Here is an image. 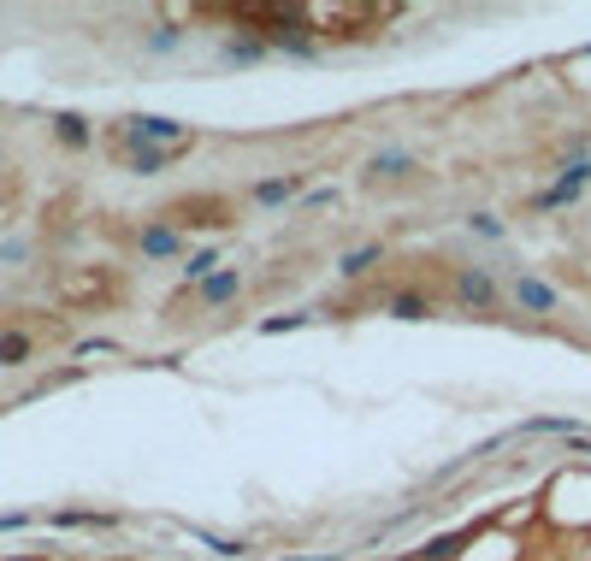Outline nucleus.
<instances>
[{"label":"nucleus","instance_id":"obj_1","mask_svg":"<svg viewBox=\"0 0 591 561\" xmlns=\"http://www.w3.org/2000/svg\"><path fill=\"white\" fill-rule=\"evenodd\" d=\"M125 136H131V148H184L190 125L184 119H160V113H136V119H125Z\"/></svg>","mask_w":591,"mask_h":561},{"label":"nucleus","instance_id":"obj_2","mask_svg":"<svg viewBox=\"0 0 591 561\" xmlns=\"http://www.w3.org/2000/svg\"><path fill=\"white\" fill-rule=\"evenodd\" d=\"M450 290H456V302L467 313H497V302H503V290H497V278L485 266H456Z\"/></svg>","mask_w":591,"mask_h":561},{"label":"nucleus","instance_id":"obj_3","mask_svg":"<svg viewBox=\"0 0 591 561\" xmlns=\"http://www.w3.org/2000/svg\"><path fill=\"white\" fill-rule=\"evenodd\" d=\"M515 302H521L526 313H556V308H562V296H556L544 278H532V272H521V278H515Z\"/></svg>","mask_w":591,"mask_h":561},{"label":"nucleus","instance_id":"obj_4","mask_svg":"<svg viewBox=\"0 0 591 561\" xmlns=\"http://www.w3.org/2000/svg\"><path fill=\"white\" fill-rule=\"evenodd\" d=\"M473 538H479V526H461V532H444V538H426V544L414 550V561H456Z\"/></svg>","mask_w":591,"mask_h":561},{"label":"nucleus","instance_id":"obj_5","mask_svg":"<svg viewBox=\"0 0 591 561\" xmlns=\"http://www.w3.org/2000/svg\"><path fill=\"white\" fill-rule=\"evenodd\" d=\"M237 290H243V272H231V266H219L213 278H201V284H196L201 308H225V302H231Z\"/></svg>","mask_w":591,"mask_h":561},{"label":"nucleus","instance_id":"obj_6","mask_svg":"<svg viewBox=\"0 0 591 561\" xmlns=\"http://www.w3.org/2000/svg\"><path fill=\"white\" fill-rule=\"evenodd\" d=\"M178 249H184V231H178V225H148V231H142V254H148V260H172Z\"/></svg>","mask_w":591,"mask_h":561},{"label":"nucleus","instance_id":"obj_7","mask_svg":"<svg viewBox=\"0 0 591 561\" xmlns=\"http://www.w3.org/2000/svg\"><path fill=\"white\" fill-rule=\"evenodd\" d=\"M379 260H385V243H361V249H349L337 260V272H343V278H367Z\"/></svg>","mask_w":591,"mask_h":561},{"label":"nucleus","instance_id":"obj_8","mask_svg":"<svg viewBox=\"0 0 591 561\" xmlns=\"http://www.w3.org/2000/svg\"><path fill=\"white\" fill-rule=\"evenodd\" d=\"M385 313H391V319H408V325H414V319H432V302H426V296H420V290H396L391 302H385Z\"/></svg>","mask_w":591,"mask_h":561},{"label":"nucleus","instance_id":"obj_9","mask_svg":"<svg viewBox=\"0 0 591 561\" xmlns=\"http://www.w3.org/2000/svg\"><path fill=\"white\" fill-rule=\"evenodd\" d=\"M367 172H373V178H408V172H414V154H408V148H385V154L367 160Z\"/></svg>","mask_w":591,"mask_h":561},{"label":"nucleus","instance_id":"obj_10","mask_svg":"<svg viewBox=\"0 0 591 561\" xmlns=\"http://www.w3.org/2000/svg\"><path fill=\"white\" fill-rule=\"evenodd\" d=\"M290 195H302V172H290V178H266V184H255V207H278V201H290Z\"/></svg>","mask_w":591,"mask_h":561},{"label":"nucleus","instance_id":"obj_11","mask_svg":"<svg viewBox=\"0 0 591 561\" xmlns=\"http://www.w3.org/2000/svg\"><path fill=\"white\" fill-rule=\"evenodd\" d=\"M172 154H178V148H131V172L136 178H154V172L172 166Z\"/></svg>","mask_w":591,"mask_h":561},{"label":"nucleus","instance_id":"obj_12","mask_svg":"<svg viewBox=\"0 0 591 561\" xmlns=\"http://www.w3.org/2000/svg\"><path fill=\"white\" fill-rule=\"evenodd\" d=\"M591 184V160L586 154H580V160H568V166H562V172H556V189H562V195H574V201H580V189Z\"/></svg>","mask_w":591,"mask_h":561},{"label":"nucleus","instance_id":"obj_13","mask_svg":"<svg viewBox=\"0 0 591 561\" xmlns=\"http://www.w3.org/2000/svg\"><path fill=\"white\" fill-rule=\"evenodd\" d=\"M54 136H60L66 148H89V119H83V113H60V119H54Z\"/></svg>","mask_w":591,"mask_h":561},{"label":"nucleus","instance_id":"obj_14","mask_svg":"<svg viewBox=\"0 0 591 561\" xmlns=\"http://www.w3.org/2000/svg\"><path fill=\"white\" fill-rule=\"evenodd\" d=\"M30 349H36V343H30L24 331H0V367H24Z\"/></svg>","mask_w":591,"mask_h":561},{"label":"nucleus","instance_id":"obj_15","mask_svg":"<svg viewBox=\"0 0 591 561\" xmlns=\"http://www.w3.org/2000/svg\"><path fill=\"white\" fill-rule=\"evenodd\" d=\"M213 272H219V249H196L190 260H184V278H190V284L213 278Z\"/></svg>","mask_w":591,"mask_h":561},{"label":"nucleus","instance_id":"obj_16","mask_svg":"<svg viewBox=\"0 0 591 561\" xmlns=\"http://www.w3.org/2000/svg\"><path fill=\"white\" fill-rule=\"evenodd\" d=\"M314 313H272V319H261V337H284V331H302Z\"/></svg>","mask_w":591,"mask_h":561},{"label":"nucleus","instance_id":"obj_17","mask_svg":"<svg viewBox=\"0 0 591 561\" xmlns=\"http://www.w3.org/2000/svg\"><path fill=\"white\" fill-rule=\"evenodd\" d=\"M201 550H213V556H249V544H237V538H219V532H196Z\"/></svg>","mask_w":591,"mask_h":561},{"label":"nucleus","instance_id":"obj_18","mask_svg":"<svg viewBox=\"0 0 591 561\" xmlns=\"http://www.w3.org/2000/svg\"><path fill=\"white\" fill-rule=\"evenodd\" d=\"M261 54H266V42H255V36H249V42H243V36H237V42H225V60H231V65L261 60Z\"/></svg>","mask_w":591,"mask_h":561},{"label":"nucleus","instance_id":"obj_19","mask_svg":"<svg viewBox=\"0 0 591 561\" xmlns=\"http://www.w3.org/2000/svg\"><path fill=\"white\" fill-rule=\"evenodd\" d=\"M467 231L473 237H503V219L497 213H467Z\"/></svg>","mask_w":591,"mask_h":561},{"label":"nucleus","instance_id":"obj_20","mask_svg":"<svg viewBox=\"0 0 591 561\" xmlns=\"http://www.w3.org/2000/svg\"><path fill=\"white\" fill-rule=\"evenodd\" d=\"M148 48H154V54H166V48H178V30H172V24H160V30L148 36Z\"/></svg>","mask_w":591,"mask_h":561},{"label":"nucleus","instance_id":"obj_21","mask_svg":"<svg viewBox=\"0 0 591 561\" xmlns=\"http://www.w3.org/2000/svg\"><path fill=\"white\" fill-rule=\"evenodd\" d=\"M402 561H414V556H402Z\"/></svg>","mask_w":591,"mask_h":561}]
</instances>
